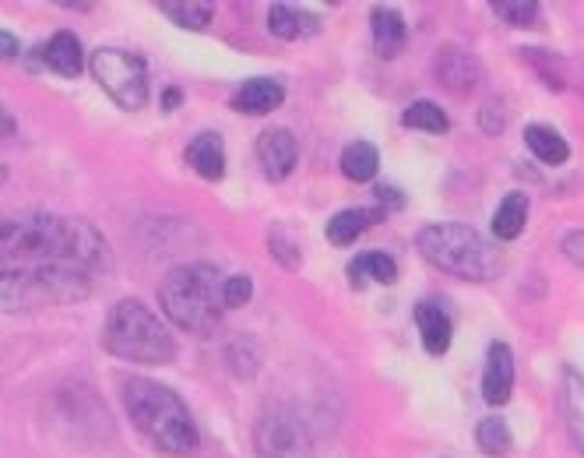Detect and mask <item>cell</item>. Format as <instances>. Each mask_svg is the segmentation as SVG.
<instances>
[{
    "label": "cell",
    "instance_id": "1",
    "mask_svg": "<svg viewBox=\"0 0 584 458\" xmlns=\"http://www.w3.org/2000/svg\"><path fill=\"white\" fill-rule=\"evenodd\" d=\"M14 264H71L85 275H107L113 250L92 223L50 212L0 215V269Z\"/></svg>",
    "mask_w": 584,
    "mask_h": 458
},
{
    "label": "cell",
    "instance_id": "2",
    "mask_svg": "<svg viewBox=\"0 0 584 458\" xmlns=\"http://www.w3.org/2000/svg\"><path fill=\"white\" fill-rule=\"evenodd\" d=\"M120 398H124L131 423L145 434L148 445L166 455L198 451V426H194L184 398L173 388L148 377H127L120 384Z\"/></svg>",
    "mask_w": 584,
    "mask_h": 458
},
{
    "label": "cell",
    "instance_id": "3",
    "mask_svg": "<svg viewBox=\"0 0 584 458\" xmlns=\"http://www.w3.org/2000/svg\"><path fill=\"white\" fill-rule=\"evenodd\" d=\"M226 278L219 264L212 261H190L176 264L173 272H166L159 286V304L166 310V318L184 329L187 335H212L222 314H226Z\"/></svg>",
    "mask_w": 584,
    "mask_h": 458
},
{
    "label": "cell",
    "instance_id": "4",
    "mask_svg": "<svg viewBox=\"0 0 584 458\" xmlns=\"http://www.w3.org/2000/svg\"><path fill=\"white\" fill-rule=\"evenodd\" d=\"M415 247L433 269L465 278V283H493L504 275L507 264L504 250L465 223H433L419 233Z\"/></svg>",
    "mask_w": 584,
    "mask_h": 458
},
{
    "label": "cell",
    "instance_id": "5",
    "mask_svg": "<svg viewBox=\"0 0 584 458\" xmlns=\"http://www.w3.org/2000/svg\"><path fill=\"white\" fill-rule=\"evenodd\" d=\"M92 275L71 264H14L0 269V314L78 304L92 293Z\"/></svg>",
    "mask_w": 584,
    "mask_h": 458
},
{
    "label": "cell",
    "instance_id": "6",
    "mask_svg": "<svg viewBox=\"0 0 584 458\" xmlns=\"http://www.w3.org/2000/svg\"><path fill=\"white\" fill-rule=\"evenodd\" d=\"M102 343L120 360L131 363H170L176 357V343L170 329L162 324L141 300H120L110 307L102 324Z\"/></svg>",
    "mask_w": 584,
    "mask_h": 458
},
{
    "label": "cell",
    "instance_id": "7",
    "mask_svg": "<svg viewBox=\"0 0 584 458\" xmlns=\"http://www.w3.org/2000/svg\"><path fill=\"white\" fill-rule=\"evenodd\" d=\"M92 78L107 92L120 110H141L148 102V67L138 53L120 50V47H102L88 57Z\"/></svg>",
    "mask_w": 584,
    "mask_h": 458
},
{
    "label": "cell",
    "instance_id": "8",
    "mask_svg": "<svg viewBox=\"0 0 584 458\" xmlns=\"http://www.w3.org/2000/svg\"><path fill=\"white\" fill-rule=\"evenodd\" d=\"M253 445H258L261 458H318L310 431L293 412H268L258 423Z\"/></svg>",
    "mask_w": 584,
    "mask_h": 458
},
{
    "label": "cell",
    "instance_id": "9",
    "mask_svg": "<svg viewBox=\"0 0 584 458\" xmlns=\"http://www.w3.org/2000/svg\"><path fill=\"white\" fill-rule=\"evenodd\" d=\"M296 159H299V145L286 127H272L258 138V162L268 181H286L296 170Z\"/></svg>",
    "mask_w": 584,
    "mask_h": 458
},
{
    "label": "cell",
    "instance_id": "10",
    "mask_svg": "<svg viewBox=\"0 0 584 458\" xmlns=\"http://www.w3.org/2000/svg\"><path fill=\"white\" fill-rule=\"evenodd\" d=\"M514 392V352L507 343H489L483 367V398L486 406H504Z\"/></svg>",
    "mask_w": 584,
    "mask_h": 458
},
{
    "label": "cell",
    "instance_id": "11",
    "mask_svg": "<svg viewBox=\"0 0 584 458\" xmlns=\"http://www.w3.org/2000/svg\"><path fill=\"white\" fill-rule=\"evenodd\" d=\"M415 329H419V338H423V349L430 357H444V352L451 349L455 324L440 304H433V300L415 304Z\"/></svg>",
    "mask_w": 584,
    "mask_h": 458
},
{
    "label": "cell",
    "instance_id": "12",
    "mask_svg": "<svg viewBox=\"0 0 584 458\" xmlns=\"http://www.w3.org/2000/svg\"><path fill=\"white\" fill-rule=\"evenodd\" d=\"M286 102V88L275 78H250L236 88V96L229 99V107L236 113H247V116H268L272 110H278Z\"/></svg>",
    "mask_w": 584,
    "mask_h": 458
},
{
    "label": "cell",
    "instance_id": "13",
    "mask_svg": "<svg viewBox=\"0 0 584 458\" xmlns=\"http://www.w3.org/2000/svg\"><path fill=\"white\" fill-rule=\"evenodd\" d=\"M370 33H373V50H377V57H384V61H395V57L406 50L409 28L398 8H373Z\"/></svg>",
    "mask_w": 584,
    "mask_h": 458
},
{
    "label": "cell",
    "instance_id": "14",
    "mask_svg": "<svg viewBox=\"0 0 584 458\" xmlns=\"http://www.w3.org/2000/svg\"><path fill=\"white\" fill-rule=\"evenodd\" d=\"M187 162L204 181H222L226 176V141L215 131H201L187 145Z\"/></svg>",
    "mask_w": 584,
    "mask_h": 458
},
{
    "label": "cell",
    "instance_id": "15",
    "mask_svg": "<svg viewBox=\"0 0 584 458\" xmlns=\"http://www.w3.org/2000/svg\"><path fill=\"white\" fill-rule=\"evenodd\" d=\"M346 278H349L352 289H366L370 283L392 286L398 278V261L392 255H384V250H363V255H356L349 261Z\"/></svg>",
    "mask_w": 584,
    "mask_h": 458
},
{
    "label": "cell",
    "instance_id": "16",
    "mask_svg": "<svg viewBox=\"0 0 584 458\" xmlns=\"http://www.w3.org/2000/svg\"><path fill=\"white\" fill-rule=\"evenodd\" d=\"M39 57L47 61V67L60 78H78L82 67H85V57H82V42L74 33H53L47 42L39 47Z\"/></svg>",
    "mask_w": 584,
    "mask_h": 458
},
{
    "label": "cell",
    "instance_id": "17",
    "mask_svg": "<svg viewBox=\"0 0 584 458\" xmlns=\"http://www.w3.org/2000/svg\"><path fill=\"white\" fill-rule=\"evenodd\" d=\"M268 28H272V36L286 39V42H296V39L318 36L321 18L313 11L293 8V4H272V8H268Z\"/></svg>",
    "mask_w": 584,
    "mask_h": 458
},
{
    "label": "cell",
    "instance_id": "18",
    "mask_svg": "<svg viewBox=\"0 0 584 458\" xmlns=\"http://www.w3.org/2000/svg\"><path fill=\"white\" fill-rule=\"evenodd\" d=\"M560 412L567 423V434H571L574 448L584 455V377L577 371H563L560 384Z\"/></svg>",
    "mask_w": 584,
    "mask_h": 458
},
{
    "label": "cell",
    "instance_id": "19",
    "mask_svg": "<svg viewBox=\"0 0 584 458\" xmlns=\"http://www.w3.org/2000/svg\"><path fill=\"white\" fill-rule=\"evenodd\" d=\"M381 219H384V209H341L338 215L327 219V240L335 247H349L370 226H377Z\"/></svg>",
    "mask_w": 584,
    "mask_h": 458
},
{
    "label": "cell",
    "instance_id": "20",
    "mask_svg": "<svg viewBox=\"0 0 584 458\" xmlns=\"http://www.w3.org/2000/svg\"><path fill=\"white\" fill-rule=\"evenodd\" d=\"M437 78L444 88H451V92H469L479 82V61L465 50H444L437 57Z\"/></svg>",
    "mask_w": 584,
    "mask_h": 458
},
{
    "label": "cell",
    "instance_id": "21",
    "mask_svg": "<svg viewBox=\"0 0 584 458\" xmlns=\"http://www.w3.org/2000/svg\"><path fill=\"white\" fill-rule=\"evenodd\" d=\"M525 145L538 162H546V166H563V162L571 159V145H567V138L546 124H529Z\"/></svg>",
    "mask_w": 584,
    "mask_h": 458
},
{
    "label": "cell",
    "instance_id": "22",
    "mask_svg": "<svg viewBox=\"0 0 584 458\" xmlns=\"http://www.w3.org/2000/svg\"><path fill=\"white\" fill-rule=\"evenodd\" d=\"M338 166H341V176H346V181H352V184L373 181V176H377V170H381L377 145H373V141H352V145H346V152H341Z\"/></svg>",
    "mask_w": 584,
    "mask_h": 458
},
{
    "label": "cell",
    "instance_id": "23",
    "mask_svg": "<svg viewBox=\"0 0 584 458\" xmlns=\"http://www.w3.org/2000/svg\"><path fill=\"white\" fill-rule=\"evenodd\" d=\"M529 223V198L521 195V190H511V195H504V201L497 205V212H493V236L497 240H514V236L525 230Z\"/></svg>",
    "mask_w": 584,
    "mask_h": 458
},
{
    "label": "cell",
    "instance_id": "24",
    "mask_svg": "<svg viewBox=\"0 0 584 458\" xmlns=\"http://www.w3.org/2000/svg\"><path fill=\"white\" fill-rule=\"evenodd\" d=\"M159 11L166 14L170 22L194 28V33L215 18V4H208V0H159Z\"/></svg>",
    "mask_w": 584,
    "mask_h": 458
},
{
    "label": "cell",
    "instance_id": "25",
    "mask_svg": "<svg viewBox=\"0 0 584 458\" xmlns=\"http://www.w3.org/2000/svg\"><path fill=\"white\" fill-rule=\"evenodd\" d=\"M475 445H479V451L489 455V458L507 455V451H511V445H514L511 426H507L504 417H497V412H493V417L479 420V426H475Z\"/></svg>",
    "mask_w": 584,
    "mask_h": 458
},
{
    "label": "cell",
    "instance_id": "26",
    "mask_svg": "<svg viewBox=\"0 0 584 458\" xmlns=\"http://www.w3.org/2000/svg\"><path fill=\"white\" fill-rule=\"evenodd\" d=\"M406 127H412V131H426V135H444L447 127V113L437 107V102H412V107L406 110Z\"/></svg>",
    "mask_w": 584,
    "mask_h": 458
},
{
    "label": "cell",
    "instance_id": "27",
    "mask_svg": "<svg viewBox=\"0 0 584 458\" xmlns=\"http://www.w3.org/2000/svg\"><path fill=\"white\" fill-rule=\"evenodd\" d=\"M268 247H272V255L278 258V264H286V269H299V261H303V247H299L289 226H272Z\"/></svg>",
    "mask_w": 584,
    "mask_h": 458
},
{
    "label": "cell",
    "instance_id": "28",
    "mask_svg": "<svg viewBox=\"0 0 584 458\" xmlns=\"http://www.w3.org/2000/svg\"><path fill=\"white\" fill-rule=\"evenodd\" d=\"M493 11H497V18H504L507 25H518V28H532L538 22L535 0H493Z\"/></svg>",
    "mask_w": 584,
    "mask_h": 458
},
{
    "label": "cell",
    "instance_id": "29",
    "mask_svg": "<svg viewBox=\"0 0 584 458\" xmlns=\"http://www.w3.org/2000/svg\"><path fill=\"white\" fill-rule=\"evenodd\" d=\"M226 310H239V307H247L253 300V278L250 275H229L226 278Z\"/></svg>",
    "mask_w": 584,
    "mask_h": 458
},
{
    "label": "cell",
    "instance_id": "30",
    "mask_svg": "<svg viewBox=\"0 0 584 458\" xmlns=\"http://www.w3.org/2000/svg\"><path fill=\"white\" fill-rule=\"evenodd\" d=\"M563 255L571 261H577L584 269V230H574V233L563 236Z\"/></svg>",
    "mask_w": 584,
    "mask_h": 458
},
{
    "label": "cell",
    "instance_id": "31",
    "mask_svg": "<svg viewBox=\"0 0 584 458\" xmlns=\"http://www.w3.org/2000/svg\"><path fill=\"white\" fill-rule=\"evenodd\" d=\"M22 53V42L14 33H8V28H0V61H14V57Z\"/></svg>",
    "mask_w": 584,
    "mask_h": 458
},
{
    "label": "cell",
    "instance_id": "32",
    "mask_svg": "<svg viewBox=\"0 0 584 458\" xmlns=\"http://www.w3.org/2000/svg\"><path fill=\"white\" fill-rule=\"evenodd\" d=\"M14 131H18V124H14V116L8 113L4 102H0V138H11Z\"/></svg>",
    "mask_w": 584,
    "mask_h": 458
},
{
    "label": "cell",
    "instance_id": "33",
    "mask_svg": "<svg viewBox=\"0 0 584 458\" xmlns=\"http://www.w3.org/2000/svg\"><path fill=\"white\" fill-rule=\"evenodd\" d=\"M377 198H381V201H392V205H395V209H401V195H398V190H395V187H387V184H381V187H377Z\"/></svg>",
    "mask_w": 584,
    "mask_h": 458
},
{
    "label": "cell",
    "instance_id": "34",
    "mask_svg": "<svg viewBox=\"0 0 584 458\" xmlns=\"http://www.w3.org/2000/svg\"><path fill=\"white\" fill-rule=\"evenodd\" d=\"M176 102H179V88H166V107L173 110Z\"/></svg>",
    "mask_w": 584,
    "mask_h": 458
},
{
    "label": "cell",
    "instance_id": "35",
    "mask_svg": "<svg viewBox=\"0 0 584 458\" xmlns=\"http://www.w3.org/2000/svg\"><path fill=\"white\" fill-rule=\"evenodd\" d=\"M8 181V166H0V184H4Z\"/></svg>",
    "mask_w": 584,
    "mask_h": 458
}]
</instances>
